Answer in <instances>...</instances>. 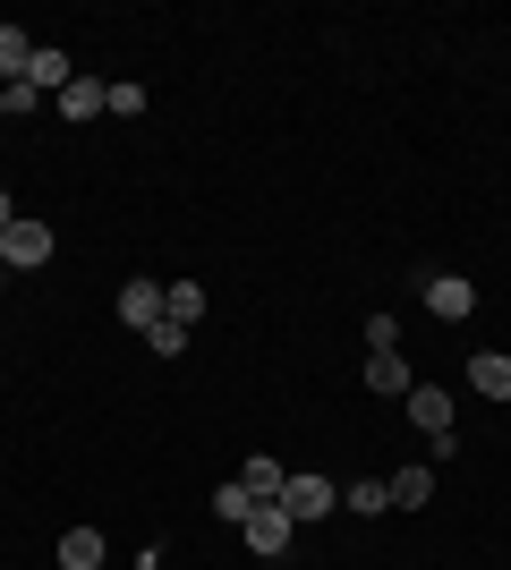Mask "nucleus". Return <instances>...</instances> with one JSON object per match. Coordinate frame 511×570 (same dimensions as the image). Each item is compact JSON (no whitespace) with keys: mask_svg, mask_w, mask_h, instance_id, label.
Masks as SVG:
<instances>
[{"mask_svg":"<svg viewBox=\"0 0 511 570\" xmlns=\"http://www.w3.org/2000/svg\"><path fill=\"white\" fill-rule=\"evenodd\" d=\"M0 264H9V273H35V264H51V222H9V230H0Z\"/></svg>","mask_w":511,"mask_h":570,"instance_id":"nucleus-1","label":"nucleus"},{"mask_svg":"<svg viewBox=\"0 0 511 570\" xmlns=\"http://www.w3.org/2000/svg\"><path fill=\"white\" fill-rule=\"evenodd\" d=\"M239 537H247V546H256V553H265V562H282V553H291V537H298V520H291V511H282V502H256Z\"/></svg>","mask_w":511,"mask_h":570,"instance_id":"nucleus-2","label":"nucleus"},{"mask_svg":"<svg viewBox=\"0 0 511 570\" xmlns=\"http://www.w3.org/2000/svg\"><path fill=\"white\" fill-rule=\"evenodd\" d=\"M273 502H282V511L307 528V520H324V511H341V485H324V476H298V469H291V485H282Z\"/></svg>","mask_w":511,"mask_h":570,"instance_id":"nucleus-3","label":"nucleus"},{"mask_svg":"<svg viewBox=\"0 0 511 570\" xmlns=\"http://www.w3.org/2000/svg\"><path fill=\"white\" fill-rule=\"evenodd\" d=\"M410 426L435 443V434H452V392H435V383H410Z\"/></svg>","mask_w":511,"mask_h":570,"instance_id":"nucleus-4","label":"nucleus"},{"mask_svg":"<svg viewBox=\"0 0 511 570\" xmlns=\"http://www.w3.org/2000/svg\"><path fill=\"white\" fill-rule=\"evenodd\" d=\"M120 324L154 333V324H163V282H120Z\"/></svg>","mask_w":511,"mask_h":570,"instance_id":"nucleus-5","label":"nucleus"},{"mask_svg":"<svg viewBox=\"0 0 511 570\" xmlns=\"http://www.w3.org/2000/svg\"><path fill=\"white\" fill-rule=\"evenodd\" d=\"M60 119H102V102H111V86H102V77H69V86H60Z\"/></svg>","mask_w":511,"mask_h":570,"instance_id":"nucleus-6","label":"nucleus"},{"mask_svg":"<svg viewBox=\"0 0 511 570\" xmlns=\"http://www.w3.org/2000/svg\"><path fill=\"white\" fill-rule=\"evenodd\" d=\"M426 307H435V315H443V324H461V315H469V307H478V289H469V282H461V273H435V282H426Z\"/></svg>","mask_w":511,"mask_h":570,"instance_id":"nucleus-7","label":"nucleus"},{"mask_svg":"<svg viewBox=\"0 0 511 570\" xmlns=\"http://www.w3.org/2000/svg\"><path fill=\"white\" fill-rule=\"evenodd\" d=\"M469 383H478L487 401H511V357L503 350H478V357H469Z\"/></svg>","mask_w":511,"mask_h":570,"instance_id":"nucleus-8","label":"nucleus"},{"mask_svg":"<svg viewBox=\"0 0 511 570\" xmlns=\"http://www.w3.org/2000/svg\"><path fill=\"white\" fill-rule=\"evenodd\" d=\"M410 366H401V350H392V357H366V392H384V401H410Z\"/></svg>","mask_w":511,"mask_h":570,"instance_id":"nucleus-9","label":"nucleus"},{"mask_svg":"<svg viewBox=\"0 0 511 570\" xmlns=\"http://www.w3.org/2000/svg\"><path fill=\"white\" fill-rule=\"evenodd\" d=\"M435 502V469H392V511H426Z\"/></svg>","mask_w":511,"mask_h":570,"instance_id":"nucleus-10","label":"nucleus"},{"mask_svg":"<svg viewBox=\"0 0 511 570\" xmlns=\"http://www.w3.org/2000/svg\"><path fill=\"white\" fill-rule=\"evenodd\" d=\"M69 77H77V69H69V60H60V51H35V60H26V86H35V95H43V102L60 95Z\"/></svg>","mask_w":511,"mask_h":570,"instance_id":"nucleus-11","label":"nucleus"},{"mask_svg":"<svg viewBox=\"0 0 511 570\" xmlns=\"http://www.w3.org/2000/svg\"><path fill=\"white\" fill-rule=\"evenodd\" d=\"M239 485H247V494H256V502H273V494H282V485H291V469L256 452V460H247V469H239Z\"/></svg>","mask_w":511,"mask_h":570,"instance_id":"nucleus-12","label":"nucleus"},{"mask_svg":"<svg viewBox=\"0 0 511 570\" xmlns=\"http://www.w3.org/2000/svg\"><path fill=\"white\" fill-rule=\"evenodd\" d=\"M60 570H102V537L95 528H69V537H60Z\"/></svg>","mask_w":511,"mask_h":570,"instance_id":"nucleus-13","label":"nucleus"},{"mask_svg":"<svg viewBox=\"0 0 511 570\" xmlns=\"http://www.w3.org/2000/svg\"><path fill=\"white\" fill-rule=\"evenodd\" d=\"M26 60H35V43H26V26H0V86H18Z\"/></svg>","mask_w":511,"mask_h":570,"instance_id":"nucleus-14","label":"nucleus"},{"mask_svg":"<svg viewBox=\"0 0 511 570\" xmlns=\"http://www.w3.org/2000/svg\"><path fill=\"white\" fill-rule=\"evenodd\" d=\"M341 511H366V520H375V511H392V485L384 476H358V485L341 494Z\"/></svg>","mask_w":511,"mask_h":570,"instance_id":"nucleus-15","label":"nucleus"},{"mask_svg":"<svg viewBox=\"0 0 511 570\" xmlns=\"http://www.w3.org/2000/svg\"><path fill=\"white\" fill-rule=\"evenodd\" d=\"M163 315H170V324H179V333H188L196 315H205V289H196V282H179V289H163Z\"/></svg>","mask_w":511,"mask_h":570,"instance_id":"nucleus-16","label":"nucleus"},{"mask_svg":"<svg viewBox=\"0 0 511 570\" xmlns=\"http://www.w3.org/2000/svg\"><path fill=\"white\" fill-rule=\"evenodd\" d=\"M214 511H222V520H230V528H247V511H256V494H247L239 476H230V485H222V494H214Z\"/></svg>","mask_w":511,"mask_h":570,"instance_id":"nucleus-17","label":"nucleus"},{"mask_svg":"<svg viewBox=\"0 0 511 570\" xmlns=\"http://www.w3.org/2000/svg\"><path fill=\"white\" fill-rule=\"evenodd\" d=\"M401 350V324H392V315H366V357H392Z\"/></svg>","mask_w":511,"mask_h":570,"instance_id":"nucleus-18","label":"nucleus"},{"mask_svg":"<svg viewBox=\"0 0 511 570\" xmlns=\"http://www.w3.org/2000/svg\"><path fill=\"white\" fill-rule=\"evenodd\" d=\"M146 86H111V102H102V111H111V119H137V111H146Z\"/></svg>","mask_w":511,"mask_h":570,"instance_id":"nucleus-19","label":"nucleus"},{"mask_svg":"<svg viewBox=\"0 0 511 570\" xmlns=\"http://www.w3.org/2000/svg\"><path fill=\"white\" fill-rule=\"evenodd\" d=\"M146 341H154V357H179V350H188V333H179V324H170V315H163V324H154Z\"/></svg>","mask_w":511,"mask_h":570,"instance_id":"nucleus-20","label":"nucleus"},{"mask_svg":"<svg viewBox=\"0 0 511 570\" xmlns=\"http://www.w3.org/2000/svg\"><path fill=\"white\" fill-rule=\"evenodd\" d=\"M9 222H18V205H9V188H0V230H9Z\"/></svg>","mask_w":511,"mask_h":570,"instance_id":"nucleus-21","label":"nucleus"},{"mask_svg":"<svg viewBox=\"0 0 511 570\" xmlns=\"http://www.w3.org/2000/svg\"><path fill=\"white\" fill-rule=\"evenodd\" d=\"M0 119H9V86H0Z\"/></svg>","mask_w":511,"mask_h":570,"instance_id":"nucleus-22","label":"nucleus"},{"mask_svg":"<svg viewBox=\"0 0 511 570\" xmlns=\"http://www.w3.org/2000/svg\"><path fill=\"white\" fill-rule=\"evenodd\" d=\"M0 282H9V264H0Z\"/></svg>","mask_w":511,"mask_h":570,"instance_id":"nucleus-23","label":"nucleus"}]
</instances>
